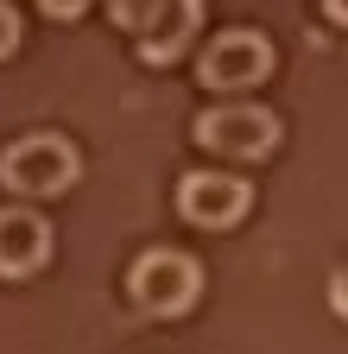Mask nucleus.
<instances>
[{
  "instance_id": "1",
  "label": "nucleus",
  "mask_w": 348,
  "mask_h": 354,
  "mask_svg": "<svg viewBox=\"0 0 348 354\" xmlns=\"http://www.w3.org/2000/svg\"><path fill=\"white\" fill-rule=\"evenodd\" d=\"M196 140L215 158H266L279 146V120H273V108H259V102H222V108H209L196 120Z\"/></svg>"
},
{
  "instance_id": "2",
  "label": "nucleus",
  "mask_w": 348,
  "mask_h": 354,
  "mask_svg": "<svg viewBox=\"0 0 348 354\" xmlns=\"http://www.w3.org/2000/svg\"><path fill=\"white\" fill-rule=\"evenodd\" d=\"M127 291H134L140 310H152V317H178V310L196 304L203 291V272H196V259L178 253V247H158L134 266V279H127Z\"/></svg>"
},
{
  "instance_id": "3",
  "label": "nucleus",
  "mask_w": 348,
  "mask_h": 354,
  "mask_svg": "<svg viewBox=\"0 0 348 354\" xmlns=\"http://www.w3.org/2000/svg\"><path fill=\"white\" fill-rule=\"evenodd\" d=\"M0 177H7V190H19V196H57L76 177V152H70V140H57V133H32V140L7 146Z\"/></svg>"
},
{
  "instance_id": "4",
  "label": "nucleus",
  "mask_w": 348,
  "mask_h": 354,
  "mask_svg": "<svg viewBox=\"0 0 348 354\" xmlns=\"http://www.w3.org/2000/svg\"><path fill=\"white\" fill-rule=\"evenodd\" d=\"M266 70H273V44L259 32H222V38H209V51L196 57V76L209 88H253Z\"/></svg>"
},
{
  "instance_id": "5",
  "label": "nucleus",
  "mask_w": 348,
  "mask_h": 354,
  "mask_svg": "<svg viewBox=\"0 0 348 354\" xmlns=\"http://www.w3.org/2000/svg\"><path fill=\"white\" fill-rule=\"evenodd\" d=\"M178 209L196 221V228H235L247 215V184L228 171H190L178 184Z\"/></svg>"
},
{
  "instance_id": "6",
  "label": "nucleus",
  "mask_w": 348,
  "mask_h": 354,
  "mask_svg": "<svg viewBox=\"0 0 348 354\" xmlns=\"http://www.w3.org/2000/svg\"><path fill=\"white\" fill-rule=\"evenodd\" d=\"M51 253V228L32 209H0V272H32Z\"/></svg>"
},
{
  "instance_id": "7",
  "label": "nucleus",
  "mask_w": 348,
  "mask_h": 354,
  "mask_svg": "<svg viewBox=\"0 0 348 354\" xmlns=\"http://www.w3.org/2000/svg\"><path fill=\"white\" fill-rule=\"evenodd\" d=\"M196 19H203V0H171L165 7V19L146 32V44H140V57L146 64H171L190 44V32H196Z\"/></svg>"
},
{
  "instance_id": "8",
  "label": "nucleus",
  "mask_w": 348,
  "mask_h": 354,
  "mask_svg": "<svg viewBox=\"0 0 348 354\" xmlns=\"http://www.w3.org/2000/svg\"><path fill=\"white\" fill-rule=\"evenodd\" d=\"M108 7H114V19H120L127 32H140V38H146V32L165 19V7H171V0H108Z\"/></svg>"
},
{
  "instance_id": "9",
  "label": "nucleus",
  "mask_w": 348,
  "mask_h": 354,
  "mask_svg": "<svg viewBox=\"0 0 348 354\" xmlns=\"http://www.w3.org/2000/svg\"><path fill=\"white\" fill-rule=\"evenodd\" d=\"M329 304H336V317H348V259L336 266V279H329Z\"/></svg>"
},
{
  "instance_id": "10",
  "label": "nucleus",
  "mask_w": 348,
  "mask_h": 354,
  "mask_svg": "<svg viewBox=\"0 0 348 354\" xmlns=\"http://www.w3.org/2000/svg\"><path fill=\"white\" fill-rule=\"evenodd\" d=\"M13 44H19V19H13V7H7V0H0V57H7Z\"/></svg>"
},
{
  "instance_id": "11",
  "label": "nucleus",
  "mask_w": 348,
  "mask_h": 354,
  "mask_svg": "<svg viewBox=\"0 0 348 354\" xmlns=\"http://www.w3.org/2000/svg\"><path fill=\"white\" fill-rule=\"evenodd\" d=\"M89 0H45V13H57V19H70V13H82Z\"/></svg>"
},
{
  "instance_id": "12",
  "label": "nucleus",
  "mask_w": 348,
  "mask_h": 354,
  "mask_svg": "<svg viewBox=\"0 0 348 354\" xmlns=\"http://www.w3.org/2000/svg\"><path fill=\"white\" fill-rule=\"evenodd\" d=\"M323 7H329V19H336V26H348V0H323Z\"/></svg>"
}]
</instances>
